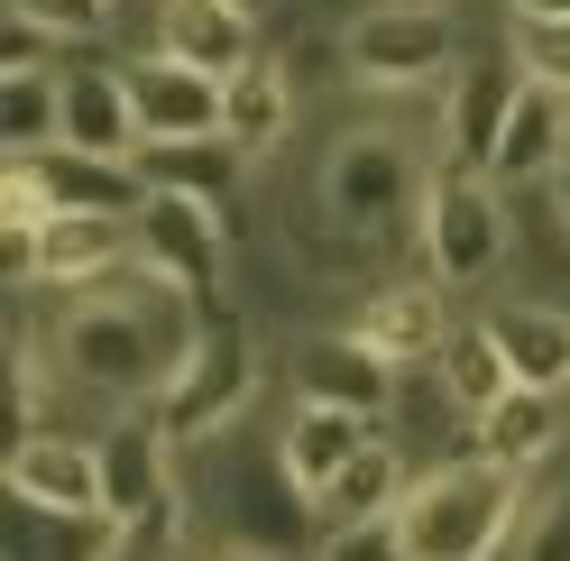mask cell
<instances>
[{"label":"cell","instance_id":"cell-16","mask_svg":"<svg viewBox=\"0 0 570 561\" xmlns=\"http://www.w3.org/2000/svg\"><path fill=\"white\" fill-rule=\"evenodd\" d=\"M497 360L515 368V387H561L570 396V304L561 295H507L479 313Z\"/></svg>","mask_w":570,"mask_h":561},{"label":"cell","instance_id":"cell-5","mask_svg":"<svg viewBox=\"0 0 570 561\" xmlns=\"http://www.w3.org/2000/svg\"><path fill=\"white\" fill-rule=\"evenodd\" d=\"M414 249H423V276H442L451 295L497 286V276H507V249H515L507 185L479 175V166H433L423 213H414Z\"/></svg>","mask_w":570,"mask_h":561},{"label":"cell","instance_id":"cell-7","mask_svg":"<svg viewBox=\"0 0 570 561\" xmlns=\"http://www.w3.org/2000/svg\"><path fill=\"white\" fill-rule=\"evenodd\" d=\"M138 267H157L166 286H185L203 313L230 304V276H239L230 213H212L194 194H148L138 203Z\"/></svg>","mask_w":570,"mask_h":561},{"label":"cell","instance_id":"cell-24","mask_svg":"<svg viewBox=\"0 0 570 561\" xmlns=\"http://www.w3.org/2000/svg\"><path fill=\"white\" fill-rule=\"evenodd\" d=\"M120 524L111 515H47V506H10V552L0 561H101Z\"/></svg>","mask_w":570,"mask_h":561},{"label":"cell","instance_id":"cell-10","mask_svg":"<svg viewBox=\"0 0 570 561\" xmlns=\"http://www.w3.org/2000/svg\"><path fill=\"white\" fill-rule=\"evenodd\" d=\"M92 451H101V515L111 524H138V515H157V506L185 498V451H175V433L157 424L148 405L111 414V424L92 433Z\"/></svg>","mask_w":570,"mask_h":561},{"label":"cell","instance_id":"cell-22","mask_svg":"<svg viewBox=\"0 0 570 561\" xmlns=\"http://www.w3.org/2000/svg\"><path fill=\"white\" fill-rule=\"evenodd\" d=\"M285 129H295V83H285V65L276 56H258L248 75L230 83V111H222V138L239 148V166L258 175L276 148H285Z\"/></svg>","mask_w":570,"mask_h":561},{"label":"cell","instance_id":"cell-34","mask_svg":"<svg viewBox=\"0 0 570 561\" xmlns=\"http://www.w3.org/2000/svg\"><path fill=\"white\" fill-rule=\"evenodd\" d=\"M515 19H570V0H507Z\"/></svg>","mask_w":570,"mask_h":561},{"label":"cell","instance_id":"cell-23","mask_svg":"<svg viewBox=\"0 0 570 561\" xmlns=\"http://www.w3.org/2000/svg\"><path fill=\"white\" fill-rule=\"evenodd\" d=\"M0 129H10V157H38L65 138V56L56 65H0Z\"/></svg>","mask_w":570,"mask_h":561},{"label":"cell","instance_id":"cell-4","mask_svg":"<svg viewBox=\"0 0 570 561\" xmlns=\"http://www.w3.org/2000/svg\"><path fill=\"white\" fill-rule=\"evenodd\" d=\"M470 56L442 0H360L341 19V65L360 92H386V101H414V92H442L451 65Z\"/></svg>","mask_w":570,"mask_h":561},{"label":"cell","instance_id":"cell-14","mask_svg":"<svg viewBox=\"0 0 570 561\" xmlns=\"http://www.w3.org/2000/svg\"><path fill=\"white\" fill-rule=\"evenodd\" d=\"M377 433H386V424H368V414H341V405H304V396L276 405V461H285V479H295L304 498H323V488H332L350 461H360Z\"/></svg>","mask_w":570,"mask_h":561},{"label":"cell","instance_id":"cell-15","mask_svg":"<svg viewBox=\"0 0 570 561\" xmlns=\"http://www.w3.org/2000/svg\"><path fill=\"white\" fill-rule=\"evenodd\" d=\"M561 442H570V396H561V387H515V396H497V405L479 414V433H470L479 461L515 470V479L552 470Z\"/></svg>","mask_w":570,"mask_h":561},{"label":"cell","instance_id":"cell-21","mask_svg":"<svg viewBox=\"0 0 570 561\" xmlns=\"http://www.w3.org/2000/svg\"><path fill=\"white\" fill-rule=\"evenodd\" d=\"M28 175L47 185L56 213H111V222H138V203H148L138 166H120V157H83V148H38V157H28Z\"/></svg>","mask_w":570,"mask_h":561},{"label":"cell","instance_id":"cell-31","mask_svg":"<svg viewBox=\"0 0 570 561\" xmlns=\"http://www.w3.org/2000/svg\"><path fill=\"white\" fill-rule=\"evenodd\" d=\"M157 19H166V0H111V28H148V47H157Z\"/></svg>","mask_w":570,"mask_h":561},{"label":"cell","instance_id":"cell-33","mask_svg":"<svg viewBox=\"0 0 570 561\" xmlns=\"http://www.w3.org/2000/svg\"><path fill=\"white\" fill-rule=\"evenodd\" d=\"M194 561H295V552H222V543H194Z\"/></svg>","mask_w":570,"mask_h":561},{"label":"cell","instance_id":"cell-32","mask_svg":"<svg viewBox=\"0 0 570 561\" xmlns=\"http://www.w3.org/2000/svg\"><path fill=\"white\" fill-rule=\"evenodd\" d=\"M543 213H552V230H561V249H570V166L543 185Z\"/></svg>","mask_w":570,"mask_h":561},{"label":"cell","instance_id":"cell-1","mask_svg":"<svg viewBox=\"0 0 570 561\" xmlns=\"http://www.w3.org/2000/svg\"><path fill=\"white\" fill-rule=\"evenodd\" d=\"M194 332H203V304L185 286H166L157 267H120L111 286L56 295V313L38 323L47 360H56V387L65 396H101L111 414L157 405L166 377L185 368Z\"/></svg>","mask_w":570,"mask_h":561},{"label":"cell","instance_id":"cell-19","mask_svg":"<svg viewBox=\"0 0 570 561\" xmlns=\"http://www.w3.org/2000/svg\"><path fill=\"white\" fill-rule=\"evenodd\" d=\"M561 166H570V92L524 83V101L507 111V129H497L488 175H497V185H552Z\"/></svg>","mask_w":570,"mask_h":561},{"label":"cell","instance_id":"cell-17","mask_svg":"<svg viewBox=\"0 0 570 561\" xmlns=\"http://www.w3.org/2000/svg\"><path fill=\"white\" fill-rule=\"evenodd\" d=\"M56 148H83V157H138V101H129V75L101 56H75L65 65V138Z\"/></svg>","mask_w":570,"mask_h":561},{"label":"cell","instance_id":"cell-8","mask_svg":"<svg viewBox=\"0 0 570 561\" xmlns=\"http://www.w3.org/2000/svg\"><path fill=\"white\" fill-rule=\"evenodd\" d=\"M515 101H524V65H515V47H507V38H497V47H470V56L451 65L442 101H433V157H442V166H479V175H488L497 129H507Z\"/></svg>","mask_w":570,"mask_h":561},{"label":"cell","instance_id":"cell-13","mask_svg":"<svg viewBox=\"0 0 570 561\" xmlns=\"http://www.w3.org/2000/svg\"><path fill=\"white\" fill-rule=\"evenodd\" d=\"M10 506H47V515H101V451L92 433H19L10 442Z\"/></svg>","mask_w":570,"mask_h":561},{"label":"cell","instance_id":"cell-2","mask_svg":"<svg viewBox=\"0 0 570 561\" xmlns=\"http://www.w3.org/2000/svg\"><path fill=\"white\" fill-rule=\"evenodd\" d=\"M433 166H442L433 148H414L405 129L368 120V129H341V138H332L323 175H313V203H323L332 239H350V249H377V239L414 230V213H423V185H433Z\"/></svg>","mask_w":570,"mask_h":561},{"label":"cell","instance_id":"cell-9","mask_svg":"<svg viewBox=\"0 0 570 561\" xmlns=\"http://www.w3.org/2000/svg\"><path fill=\"white\" fill-rule=\"evenodd\" d=\"M285 396L341 405V414H368V424H386V414L405 405V368H386L350 323H323V332H304L295 350H285Z\"/></svg>","mask_w":570,"mask_h":561},{"label":"cell","instance_id":"cell-28","mask_svg":"<svg viewBox=\"0 0 570 561\" xmlns=\"http://www.w3.org/2000/svg\"><path fill=\"white\" fill-rule=\"evenodd\" d=\"M507 47H515V65H524V83L570 92V19H515Z\"/></svg>","mask_w":570,"mask_h":561},{"label":"cell","instance_id":"cell-35","mask_svg":"<svg viewBox=\"0 0 570 561\" xmlns=\"http://www.w3.org/2000/svg\"><path fill=\"white\" fill-rule=\"evenodd\" d=\"M230 10H239V19H258V28H267V19L285 10V0H230Z\"/></svg>","mask_w":570,"mask_h":561},{"label":"cell","instance_id":"cell-25","mask_svg":"<svg viewBox=\"0 0 570 561\" xmlns=\"http://www.w3.org/2000/svg\"><path fill=\"white\" fill-rule=\"evenodd\" d=\"M433 377H442V396H451L460 414H470V424H479V414H488L497 396H515V368L497 360V341H488V323H460Z\"/></svg>","mask_w":570,"mask_h":561},{"label":"cell","instance_id":"cell-20","mask_svg":"<svg viewBox=\"0 0 570 561\" xmlns=\"http://www.w3.org/2000/svg\"><path fill=\"white\" fill-rule=\"evenodd\" d=\"M129 166H138L148 194H194V203H212V213H239V185H248L230 138H166V148H138Z\"/></svg>","mask_w":570,"mask_h":561},{"label":"cell","instance_id":"cell-30","mask_svg":"<svg viewBox=\"0 0 570 561\" xmlns=\"http://www.w3.org/2000/svg\"><path fill=\"white\" fill-rule=\"evenodd\" d=\"M313 561H414L405 552V534H396V515L386 524H350V534H323V552Z\"/></svg>","mask_w":570,"mask_h":561},{"label":"cell","instance_id":"cell-18","mask_svg":"<svg viewBox=\"0 0 570 561\" xmlns=\"http://www.w3.org/2000/svg\"><path fill=\"white\" fill-rule=\"evenodd\" d=\"M157 56L194 65V75H212V83H239L248 65H258V19H239L230 0H166Z\"/></svg>","mask_w":570,"mask_h":561},{"label":"cell","instance_id":"cell-26","mask_svg":"<svg viewBox=\"0 0 570 561\" xmlns=\"http://www.w3.org/2000/svg\"><path fill=\"white\" fill-rule=\"evenodd\" d=\"M10 28H28V38H47L65 56V47H92L111 28V0H10Z\"/></svg>","mask_w":570,"mask_h":561},{"label":"cell","instance_id":"cell-3","mask_svg":"<svg viewBox=\"0 0 570 561\" xmlns=\"http://www.w3.org/2000/svg\"><path fill=\"white\" fill-rule=\"evenodd\" d=\"M524 524V479L460 451V461H433L414 479V498L396 515V534L414 561H507Z\"/></svg>","mask_w":570,"mask_h":561},{"label":"cell","instance_id":"cell-11","mask_svg":"<svg viewBox=\"0 0 570 561\" xmlns=\"http://www.w3.org/2000/svg\"><path fill=\"white\" fill-rule=\"evenodd\" d=\"M350 332H360L386 368H442L451 350V286L442 276H377V286H360V313H350Z\"/></svg>","mask_w":570,"mask_h":561},{"label":"cell","instance_id":"cell-29","mask_svg":"<svg viewBox=\"0 0 570 561\" xmlns=\"http://www.w3.org/2000/svg\"><path fill=\"white\" fill-rule=\"evenodd\" d=\"M507 561H570V479L524 498V524H515V552Z\"/></svg>","mask_w":570,"mask_h":561},{"label":"cell","instance_id":"cell-27","mask_svg":"<svg viewBox=\"0 0 570 561\" xmlns=\"http://www.w3.org/2000/svg\"><path fill=\"white\" fill-rule=\"evenodd\" d=\"M101 561H194V524H185V498H175V506H157V515H138V524H120Z\"/></svg>","mask_w":570,"mask_h":561},{"label":"cell","instance_id":"cell-12","mask_svg":"<svg viewBox=\"0 0 570 561\" xmlns=\"http://www.w3.org/2000/svg\"><path fill=\"white\" fill-rule=\"evenodd\" d=\"M129 75V101H138V148H166V138H222V111H230V83L194 75V65H175L157 47L120 56Z\"/></svg>","mask_w":570,"mask_h":561},{"label":"cell","instance_id":"cell-6","mask_svg":"<svg viewBox=\"0 0 570 561\" xmlns=\"http://www.w3.org/2000/svg\"><path fill=\"white\" fill-rule=\"evenodd\" d=\"M148 414L175 433V451H203L212 433H230L239 414H258V332L239 323V304H212L203 313L185 368L166 377V396Z\"/></svg>","mask_w":570,"mask_h":561}]
</instances>
